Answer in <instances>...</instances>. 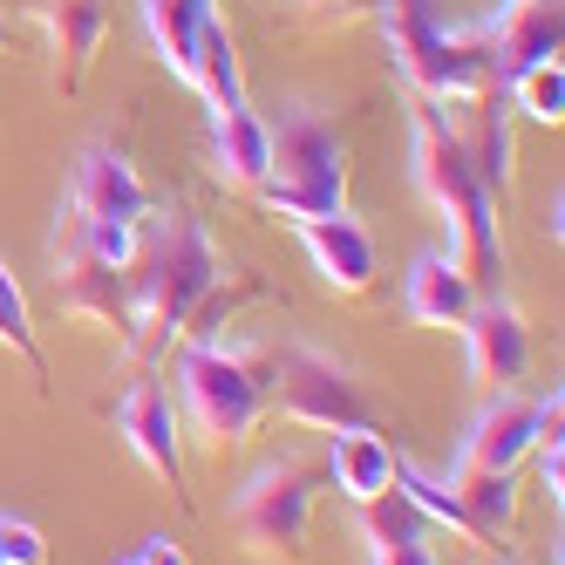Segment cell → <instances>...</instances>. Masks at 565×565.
I'll list each match as a JSON object with an SVG mask.
<instances>
[{"label": "cell", "mask_w": 565, "mask_h": 565, "mask_svg": "<svg viewBox=\"0 0 565 565\" xmlns=\"http://www.w3.org/2000/svg\"><path fill=\"white\" fill-rule=\"evenodd\" d=\"M402 307H409L423 328H463L470 307H477V287L463 279V266L450 253H416L409 273H402Z\"/></svg>", "instance_id": "obj_18"}, {"label": "cell", "mask_w": 565, "mask_h": 565, "mask_svg": "<svg viewBox=\"0 0 565 565\" xmlns=\"http://www.w3.org/2000/svg\"><path fill=\"white\" fill-rule=\"evenodd\" d=\"M504 103L518 109V116H532V124H565V68L558 62H539V68H524V75H511L504 83Z\"/></svg>", "instance_id": "obj_25"}, {"label": "cell", "mask_w": 565, "mask_h": 565, "mask_svg": "<svg viewBox=\"0 0 565 565\" xmlns=\"http://www.w3.org/2000/svg\"><path fill=\"white\" fill-rule=\"evenodd\" d=\"M218 279H225V259H218L205 225H198L191 212H150L143 246L130 259V313L137 320H130V341L116 354H124L130 369L164 361L184 341L198 300H205Z\"/></svg>", "instance_id": "obj_1"}, {"label": "cell", "mask_w": 565, "mask_h": 565, "mask_svg": "<svg viewBox=\"0 0 565 565\" xmlns=\"http://www.w3.org/2000/svg\"><path fill=\"white\" fill-rule=\"evenodd\" d=\"M450 491H457V504H463V518H470V532H477V545L483 539H504L511 524H518V483H511V470H450Z\"/></svg>", "instance_id": "obj_21"}, {"label": "cell", "mask_w": 565, "mask_h": 565, "mask_svg": "<svg viewBox=\"0 0 565 565\" xmlns=\"http://www.w3.org/2000/svg\"><path fill=\"white\" fill-rule=\"evenodd\" d=\"M205 96V109H232V103H246V83H238V49H232V28L212 14L205 34H198V55H191V83Z\"/></svg>", "instance_id": "obj_22"}, {"label": "cell", "mask_w": 565, "mask_h": 565, "mask_svg": "<svg viewBox=\"0 0 565 565\" xmlns=\"http://www.w3.org/2000/svg\"><path fill=\"white\" fill-rule=\"evenodd\" d=\"M116 436L130 443V457H137L150 477H164L171 491H184V443H178V416H171L164 382H157L150 369L130 382V395H124V402H116Z\"/></svg>", "instance_id": "obj_11"}, {"label": "cell", "mask_w": 565, "mask_h": 565, "mask_svg": "<svg viewBox=\"0 0 565 565\" xmlns=\"http://www.w3.org/2000/svg\"><path fill=\"white\" fill-rule=\"evenodd\" d=\"M477 42H483V55H491V83L504 89L511 75L539 68V62H558L565 14H558V0H504L498 14L477 21Z\"/></svg>", "instance_id": "obj_8"}, {"label": "cell", "mask_w": 565, "mask_h": 565, "mask_svg": "<svg viewBox=\"0 0 565 565\" xmlns=\"http://www.w3.org/2000/svg\"><path fill=\"white\" fill-rule=\"evenodd\" d=\"M532 436H539V402H524L518 388H504V395H491L470 416L457 463L463 470H518L524 457H532Z\"/></svg>", "instance_id": "obj_15"}, {"label": "cell", "mask_w": 565, "mask_h": 565, "mask_svg": "<svg viewBox=\"0 0 565 565\" xmlns=\"http://www.w3.org/2000/svg\"><path fill=\"white\" fill-rule=\"evenodd\" d=\"M68 205L83 212V218H109V225H150L157 198H150V184L137 178V164L116 143H89L83 164H75Z\"/></svg>", "instance_id": "obj_12"}, {"label": "cell", "mask_w": 565, "mask_h": 565, "mask_svg": "<svg viewBox=\"0 0 565 565\" xmlns=\"http://www.w3.org/2000/svg\"><path fill=\"white\" fill-rule=\"evenodd\" d=\"M0 348L28 361V375L49 388V361H42V341H34V313H28V294L21 279L8 273V259H0Z\"/></svg>", "instance_id": "obj_23"}, {"label": "cell", "mask_w": 565, "mask_h": 565, "mask_svg": "<svg viewBox=\"0 0 565 565\" xmlns=\"http://www.w3.org/2000/svg\"><path fill=\"white\" fill-rule=\"evenodd\" d=\"M178 395L205 450L246 443L273 409V354L225 341H178Z\"/></svg>", "instance_id": "obj_3"}, {"label": "cell", "mask_w": 565, "mask_h": 565, "mask_svg": "<svg viewBox=\"0 0 565 565\" xmlns=\"http://www.w3.org/2000/svg\"><path fill=\"white\" fill-rule=\"evenodd\" d=\"M212 178L225 191H259L273 178V150H266V116L232 103L212 109Z\"/></svg>", "instance_id": "obj_17"}, {"label": "cell", "mask_w": 565, "mask_h": 565, "mask_svg": "<svg viewBox=\"0 0 565 565\" xmlns=\"http://www.w3.org/2000/svg\"><path fill=\"white\" fill-rule=\"evenodd\" d=\"M273 409L300 429H375L369 382L313 341H294L273 354Z\"/></svg>", "instance_id": "obj_7"}, {"label": "cell", "mask_w": 565, "mask_h": 565, "mask_svg": "<svg viewBox=\"0 0 565 565\" xmlns=\"http://www.w3.org/2000/svg\"><path fill=\"white\" fill-rule=\"evenodd\" d=\"M49 259H55V300L62 313L75 320H96V328L116 334V348L130 341V266H103L96 253L83 246H62V238H49Z\"/></svg>", "instance_id": "obj_9"}, {"label": "cell", "mask_w": 565, "mask_h": 565, "mask_svg": "<svg viewBox=\"0 0 565 565\" xmlns=\"http://www.w3.org/2000/svg\"><path fill=\"white\" fill-rule=\"evenodd\" d=\"M369 565H436L429 545H369Z\"/></svg>", "instance_id": "obj_27"}, {"label": "cell", "mask_w": 565, "mask_h": 565, "mask_svg": "<svg viewBox=\"0 0 565 565\" xmlns=\"http://www.w3.org/2000/svg\"><path fill=\"white\" fill-rule=\"evenodd\" d=\"M266 150H273V178L253 191L259 212L273 218H334L348 212V143L320 109H279V130L266 124Z\"/></svg>", "instance_id": "obj_4"}, {"label": "cell", "mask_w": 565, "mask_h": 565, "mask_svg": "<svg viewBox=\"0 0 565 565\" xmlns=\"http://www.w3.org/2000/svg\"><path fill=\"white\" fill-rule=\"evenodd\" d=\"M361 539L369 545H429V518L402 491H382V498L361 504Z\"/></svg>", "instance_id": "obj_24"}, {"label": "cell", "mask_w": 565, "mask_h": 565, "mask_svg": "<svg viewBox=\"0 0 565 565\" xmlns=\"http://www.w3.org/2000/svg\"><path fill=\"white\" fill-rule=\"evenodd\" d=\"M42 21H49V55H55V89L75 96L89 83V68L103 55V34H109V0H42Z\"/></svg>", "instance_id": "obj_16"}, {"label": "cell", "mask_w": 565, "mask_h": 565, "mask_svg": "<svg viewBox=\"0 0 565 565\" xmlns=\"http://www.w3.org/2000/svg\"><path fill=\"white\" fill-rule=\"evenodd\" d=\"M457 334H463V354H470V382L491 388V395L518 388L524 369H532V328H524V313L504 294H477V307Z\"/></svg>", "instance_id": "obj_10"}, {"label": "cell", "mask_w": 565, "mask_h": 565, "mask_svg": "<svg viewBox=\"0 0 565 565\" xmlns=\"http://www.w3.org/2000/svg\"><path fill=\"white\" fill-rule=\"evenodd\" d=\"M320 470L313 457L287 450L259 463L232 498V539L246 545L253 558H273V565H300L307 558V518H313V498H320Z\"/></svg>", "instance_id": "obj_6"}, {"label": "cell", "mask_w": 565, "mask_h": 565, "mask_svg": "<svg viewBox=\"0 0 565 565\" xmlns=\"http://www.w3.org/2000/svg\"><path fill=\"white\" fill-rule=\"evenodd\" d=\"M375 28H382V49H388L395 75L423 103H463L477 89H498L477 28H443V14L429 0H382Z\"/></svg>", "instance_id": "obj_5"}, {"label": "cell", "mask_w": 565, "mask_h": 565, "mask_svg": "<svg viewBox=\"0 0 565 565\" xmlns=\"http://www.w3.org/2000/svg\"><path fill=\"white\" fill-rule=\"evenodd\" d=\"M0 565H49V539L34 532L28 518L0 511Z\"/></svg>", "instance_id": "obj_26"}, {"label": "cell", "mask_w": 565, "mask_h": 565, "mask_svg": "<svg viewBox=\"0 0 565 565\" xmlns=\"http://www.w3.org/2000/svg\"><path fill=\"white\" fill-rule=\"evenodd\" d=\"M300 8H313V14H328V8H348V0H300Z\"/></svg>", "instance_id": "obj_30"}, {"label": "cell", "mask_w": 565, "mask_h": 565, "mask_svg": "<svg viewBox=\"0 0 565 565\" xmlns=\"http://www.w3.org/2000/svg\"><path fill=\"white\" fill-rule=\"evenodd\" d=\"M218 14V0H143V28H150V49L178 83H191V55H198V34Z\"/></svg>", "instance_id": "obj_20"}, {"label": "cell", "mask_w": 565, "mask_h": 565, "mask_svg": "<svg viewBox=\"0 0 565 565\" xmlns=\"http://www.w3.org/2000/svg\"><path fill=\"white\" fill-rule=\"evenodd\" d=\"M558 218H565V198H558V191H552V205H545V238H552V246H558V232H565V225H558Z\"/></svg>", "instance_id": "obj_29"}, {"label": "cell", "mask_w": 565, "mask_h": 565, "mask_svg": "<svg viewBox=\"0 0 565 565\" xmlns=\"http://www.w3.org/2000/svg\"><path fill=\"white\" fill-rule=\"evenodd\" d=\"M443 109V124L457 130L463 157H470V171L483 178V191L504 198L511 191V103L504 89H477L463 103H436Z\"/></svg>", "instance_id": "obj_14"}, {"label": "cell", "mask_w": 565, "mask_h": 565, "mask_svg": "<svg viewBox=\"0 0 565 565\" xmlns=\"http://www.w3.org/2000/svg\"><path fill=\"white\" fill-rule=\"evenodd\" d=\"M320 470L334 477V491L348 504H369V498L395 491V450H388L382 429H334L328 463H320Z\"/></svg>", "instance_id": "obj_19"}, {"label": "cell", "mask_w": 565, "mask_h": 565, "mask_svg": "<svg viewBox=\"0 0 565 565\" xmlns=\"http://www.w3.org/2000/svg\"><path fill=\"white\" fill-rule=\"evenodd\" d=\"M294 232H300V246H307L313 273L328 279V294H341V300H361V294L375 287L382 259H375V238H369V225H361L354 212H334V218H300Z\"/></svg>", "instance_id": "obj_13"}, {"label": "cell", "mask_w": 565, "mask_h": 565, "mask_svg": "<svg viewBox=\"0 0 565 565\" xmlns=\"http://www.w3.org/2000/svg\"><path fill=\"white\" fill-rule=\"evenodd\" d=\"M137 558H143V565H191L178 539H143V545H137Z\"/></svg>", "instance_id": "obj_28"}, {"label": "cell", "mask_w": 565, "mask_h": 565, "mask_svg": "<svg viewBox=\"0 0 565 565\" xmlns=\"http://www.w3.org/2000/svg\"><path fill=\"white\" fill-rule=\"evenodd\" d=\"M409 178L423 191V205L450 225V253L463 266V279L477 294H498L504 279V246H498V198L483 191V178L470 171V157L457 143V130L443 124V109L416 96L409 109Z\"/></svg>", "instance_id": "obj_2"}, {"label": "cell", "mask_w": 565, "mask_h": 565, "mask_svg": "<svg viewBox=\"0 0 565 565\" xmlns=\"http://www.w3.org/2000/svg\"><path fill=\"white\" fill-rule=\"evenodd\" d=\"M0 55H8V14H0Z\"/></svg>", "instance_id": "obj_31"}, {"label": "cell", "mask_w": 565, "mask_h": 565, "mask_svg": "<svg viewBox=\"0 0 565 565\" xmlns=\"http://www.w3.org/2000/svg\"><path fill=\"white\" fill-rule=\"evenodd\" d=\"M116 565H143V558H137V552H124V558H116Z\"/></svg>", "instance_id": "obj_32"}]
</instances>
